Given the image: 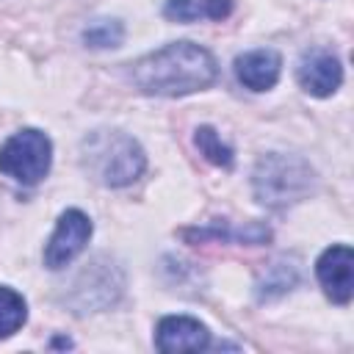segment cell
Segmentation results:
<instances>
[{
    "instance_id": "obj_8",
    "label": "cell",
    "mask_w": 354,
    "mask_h": 354,
    "mask_svg": "<svg viewBox=\"0 0 354 354\" xmlns=\"http://www.w3.org/2000/svg\"><path fill=\"white\" fill-rule=\"evenodd\" d=\"M210 346V332L202 321L191 315H166L155 326V348L163 354L174 351H205Z\"/></svg>"
},
{
    "instance_id": "obj_2",
    "label": "cell",
    "mask_w": 354,
    "mask_h": 354,
    "mask_svg": "<svg viewBox=\"0 0 354 354\" xmlns=\"http://www.w3.org/2000/svg\"><path fill=\"white\" fill-rule=\"evenodd\" d=\"M80 160L86 171L108 188H124L136 183L147 169V155L141 144L119 130L88 133L80 144Z\"/></svg>"
},
{
    "instance_id": "obj_12",
    "label": "cell",
    "mask_w": 354,
    "mask_h": 354,
    "mask_svg": "<svg viewBox=\"0 0 354 354\" xmlns=\"http://www.w3.org/2000/svg\"><path fill=\"white\" fill-rule=\"evenodd\" d=\"M28 321V304L22 293L8 285H0V340L11 337Z\"/></svg>"
},
{
    "instance_id": "obj_4",
    "label": "cell",
    "mask_w": 354,
    "mask_h": 354,
    "mask_svg": "<svg viewBox=\"0 0 354 354\" xmlns=\"http://www.w3.org/2000/svg\"><path fill=\"white\" fill-rule=\"evenodd\" d=\"M50 163H53V144L36 127L17 130L0 147V171L22 185L41 183L50 171Z\"/></svg>"
},
{
    "instance_id": "obj_3",
    "label": "cell",
    "mask_w": 354,
    "mask_h": 354,
    "mask_svg": "<svg viewBox=\"0 0 354 354\" xmlns=\"http://www.w3.org/2000/svg\"><path fill=\"white\" fill-rule=\"evenodd\" d=\"M315 185L313 166L299 155L268 152L254 163L252 194L263 207L282 210L301 202Z\"/></svg>"
},
{
    "instance_id": "obj_9",
    "label": "cell",
    "mask_w": 354,
    "mask_h": 354,
    "mask_svg": "<svg viewBox=\"0 0 354 354\" xmlns=\"http://www.w3.org/2000/svg\"><path fill=\"white\" fill-rule=\"evenodd\" d=\"M282 72V58L277 50L271 47H260V50H249L243 55L235 58V77L252 88V91H268L277 86Z\"/></svg>"
},
{
    "instance_id": "obj_11",
    "label": "cell",
    "mask_w": 354,
    "mask_h": 354,
    "mask_svg": "<svg viewBox=\"0 0 354 354\" xmlns=\"http://www.w3.org/2000/svg\"><path fill=\"white\" fill-rule=\"evenodd\" d=\"M232 14V0H166L163 17L174 22L224 19Z\"/></svg>"
},
{
    "instance_id": "obj_13",
    "label": "cell",
    "mask_w": 354,
    "mask_h": 354,
    "mask_svg": "<svg viewBox=\"0 0 354 354\" xmlns=\"http://www.w3.org/2000/svg\"><path fill=\"white\" fill-rule=\"evenodd\" d=\"M185 238L188 235H196V238H232V241H241V243H266L271 238V230L266 224H257V221H249L246 227H205V230H196V232H183Z\"/></svg>"
},
{
    "instance_id": "obj_7",
    "label": "cell",
    "mask_w": 354,
    "mask_h": 354,
    "mask_svg": "<svg viewBox=\"0 0 354 354\" xmlns=\"http://www.w3.org/2000/svg\"><path fill=\"white\" fill-rule=\"evenodd\" d=\"M296 80L299 86L313 94V97H329L340 88L343 83V66H340V58L332 53V50H324V47H313L307 50L301 58H299V66H296Z\"/></svg>"
},
{
    "instance_id": "obj_5",
    "label": "cell",
    "mask_w": 354,
    "mask_h": 354,
    "mask_svg": "<svg viewBox=\"0 0 354 354\" xmlns=\"http://www.w3.org/2000/svg\"><path fill=\"white\" fill-rule=\"evenodd\" d=\"M91 218L77 210V207H69L58 216V224H55V232L50 235L47 246H44V266L50 271H58L64 266H69L88 243L91 238Z\"/></svg>"
},
{
    "instance_id": "obj_1",
    "label": "cell",
    "mask_w": 354,
    "mask_h": 354,
    "mask_svg": "<svg viewBox=\"0 0 354 354\" xmlns=\"http://www.w3.org/2000/svg\"><path fill=\"white\" fill-rule=\"evenodd\" d=\"M218 77L216 58L194 41H171L130 64L138 91L155 97H183L207 88Z\"/></svg>"
},
{
    "instance_id": "obj_10",
    "label": "cell",
    "mask_w": 354,
    "mask_h": 354,
    "mask_svg": "<svg viewBox=\"0 0 354 354\" xmlns=\"http://www.w3.org/2000/svg\"><path fill=\"white\" fill-rule=\"evenodd\" d=\"M299 282V266L296 260L290 257H277L271 263H266L257 274V282H254V293L260 301H271V299H279L285 293H290Z\"/></svg>"
},
{
    "instance_id": "obj_14",
    "label": "cell",
    "mask_w": 354,
    "mask_h": 354,
    "mask_svg": "<svg viewBox=\"0 0 354 354\" xmlns=\"http://www.w3.org/2000/svg\"><path fill=\"white\" fill-rule=\"evenodd\" d=\"M122 39H124V25L119 19H94L88 28H83V41L86 47H94V50L119 47Z\"/></svg>"
},
{
    "instance_id": "obj_6",
    "label": "cell",
    "mask_w": 354,
    "mask_h": 354,
    "mask_svg": "<svg viewBox=\"0 0 354 354\" xmlns=\"http://www.w3.org/2000/svg\"><path fill=\"white\" fill-rule=\"evenodd\" d=\"M315 277L324 293L335 304H348L354 296V252L346 243H335L321 252L315 263Z\"/></svg>"
},
{
    "instance_id": "obj_15",
    "label": "cell",
    "mask_w": 354,
    "mask_h": 354,
    "mask_svg": "<svg viewBox=\"0 0 354 354\" xmlns=\"http://www.w3.org/2000/svg\"><path fill=\"white\" fill-rule=\"evenodd\" d=\"M194 144L199 147V152L210 160V163H216V166H221V169H230L232 166V149L221 141V136L213 130V127H207V124H202V127H196V133H194Z\"/></svg>"
}]
</instances>
